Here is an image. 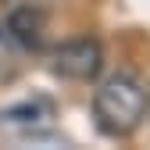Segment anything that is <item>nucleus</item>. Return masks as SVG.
<instances>
[{
	"label": "nucleus",
	"mask_w": 150,
	"mask_h": 150,
	"mask_svg": "<svg viewBox=\"0 0 150 150\" xmlns=\"http://www.w3.org/2000/svg\"><path fill=\"white\" fill-rule=\"evenodd\" d=\"M104 68V50L97 40H68L54 50V71L75 82H93Z\"/></svg>",
	"instance_id": "obj_2"
},
{
	"label": "nucleus",
	"mask_w": 150,
	"mask_h": 150,
	"mask_svg": "<svg viewBox=\"0 0 150 150\" xmlns=\"http://www.w3.org/2000/svg\"><path fill=\"white\" fill-rule=\"evenodd\" d=\"M43 4H50V0H43Z\"/></svg>",
	"instance_id": "obj_5"
},
{
	"label": "nucleus",
	"mask_w": 150,
	"mask_h": 150,
	"mask_svg": "<svg viewBox=\"0 0 150 150\" xmlns=\"http://www.w3.org/2000/svg\"><path fill=\"white\" fill-rule=\"evenodd\" d=\"M7 32L14 36L22 47H43V32H47V18L36 4H22L7 14Z\"/></svg>",
	"instance_id": "obj_3"
},
{
	"label": "nucleus",
	"mask_w": 150,
	"mask_h": 150,
	"mask_svg": "<svg viewBox=\"0 0 150 150\" xmlns=\"http://www.w3.org/2000/svg\"><path fill=\"white\" fill-rule=\"evenodd\" d=\"M93 115L107 136H129L146 118V86L129 71L104 79L93 93Z\"/></svg>",
	"instance_id": "obj_1"
},
{
	"label": "nucleus",
	"mask_w": 150,
	"mask_h": 150,
	"mask_svg": "<svg viewBox=\"0 0 150 150\" xmlns=\"http://www.w3.org/2000/svg\"><path fill=\"white\" fill-rule=\"evenodd\" d=\"M146 111H150V89H146Z\"/></svg>",
	"instance_id": "obj_4"
}]
</instances>
